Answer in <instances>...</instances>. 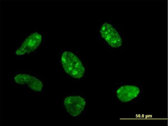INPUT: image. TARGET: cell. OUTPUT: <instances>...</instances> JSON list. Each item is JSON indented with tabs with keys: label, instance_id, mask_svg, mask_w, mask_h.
Wrapping results in <instances>:
<instances>
[{
	"label": "cell",
	"instance_id": "1",
	"mask_svg": "<svg viewBox=\"0 0 168 126\" xmlns=\"http://www.w3.org/2000/svg\"><path fill=\"white\" fill-rule=\"evenodd\" d=\"M61 62L65 72L72 77L80 78L84 75L85 69L79 58L72 52L66 51L62 54Z\"/></svg>",
	"mask_w": 168,
	"mask_h": 126
},
{
	"label": "cell",
	"instance_id": "2",
	"mask_svg": "<svg viewBox=\"0 0 168 126\" xmlns=\"http://www.w3.org/2000/svg\"><path fill=\"white\" fill-rule=\"evenodd\" d=\"M102 37L111 47L117 48L122 44V39L119 34L110 24L105 23L100 29Z\"/></svg>",
	"mask_w": 168,
	"mask_h": 126
},
{
	"label": "cell",
	"instance_id": "3",
	"mask_svg": "<svg viewBox=\"0 0 168 126\" xmlns=\"http://www.w3.org/2000/svg\"><path fill=\"white\" fill-rule=\"evenodd\" d=\"M64 104L67 112L71 116H76L83 111L86 102L83 98L79 96H70L65 99Z\"/></svg>",
	"mask_w": 168,
	"mask_h": 126
},
{
	"label": "cell",
	"instance_id": "4",
	"mask_svg": "<svg viewBox=\"0 0 168 126\" xmlns=\"http://www.w3.org/2000/svg\"><path fill=\"white\" fill-rule=\"evenodd\" d=\"M42 39L41 35L38 33L35 32L32 34L25 39L21 46L16 50V54L20 56L34 51L40 44Z\"/></svg>",
	"mask_w": 168,
	"mask_h": 126
},
{
	"label": "cell",
	"instance_id": "5",
	"mask_svg": "<svg viewBox=\"0 0 168 126\" xmlns=\"http://www.w3.org/2000/svg\"><path fill=\"white\" fill-rule=\"evenodd\" d=\"M16 82L20 84H26L33 90H41L43 86L42 82L37 78L26 74H19L15 78Z\"/></svg>",
	"mask_w": 168,
	"mask_h": 126
},
{
	"label": "cell",
	"instance_id": "6",
	"mask_svg": "<svg viewBox=\"0 0 168 126\" xmlns=\"http://www.w3.org/2000/svg\"><path fill=\"white\" fill-rule=\"evenodd\" d=\"M139 91L137 87L131 85H125L121 87L117 91V96L119 99L123 102H126L130 100L135 94Z\"/></svg>",
	"mask_w": 168,
	"mask_h": 126
}]
</instances>
